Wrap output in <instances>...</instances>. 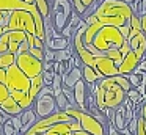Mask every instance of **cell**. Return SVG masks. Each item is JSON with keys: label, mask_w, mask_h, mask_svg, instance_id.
I'll return each mask as SVG.
<instances>
[{"label": "cell", "mask_w": 146, "mask_h": 135, "mask_svg": "<svg viewBox=\"0 0 146 135\" xmlns=\"http://www.w3.org/2000/svg\"><path fill=\"white\" fill-rule=\"evenodd\" d=\"M0 135H3V134H2V130H0Z\"/></svg>", "instance_id": "obj_42"}, {"label": "cell", "mask_w": 146, "mask_h": 135, "mask_svg": "<svg viewBox=\"0 0 146 135\" xmlns=\"http://www.w3.org/2000/svg\"><path fill=\"white\" fill-rule=\"evenodd\" d=\"M36 5V8H38L39 14L42 16V19H49V16H50V2L49 0H33Z\"/></svg>", "instance_id": "obj_19"}, {"label": "cell", "mask_w": 146, "mask_h": 135, "mask_svg": "<svg viewBox=\"0 0 146 135\" xmlns=\"http://www.w3.org/2000/svg\"><path fill=\"white\" fill-rule=\"evenodd\" d=\"M44 49L46 47H29V52L32 53L33 57H36L38 60L44 61Z\"/></svg>", "instance_id": "obj_28"}, {"label": "cell", "mask_w": 146, "mask_h": 135, "mask_svg": "<svg viewBox=\"0 0 146 135\" xmlns=\"http://www.w3.org/2000/svg\"><path fill=\"white\" fill-rule=\"evenodd\" d=\"M25 39H27V44L29 47H46V43L42 39H39L36 35L33 33H25Z\"/></svg>", "instance_id": "obj_22"}, {"label": "cell", "mask_w": 146, "mask_h": 135, "mask_svg": "<svg viewBox=\"0 0 146 135\" xmlns=\"http://www.w3.org/2000/svg\"><path fill=\"white\" fill-rule=\"evenodd\" d=\"M0 82L5 83V68H0Z\"/></svg>", "instance_id": "obj_38"}, {"label": "cell", "mask_w": 146, "mask_h": 135, "mask_svg": "<svg viewBox=\"0 0 146 135\" xmlns=\"http://www.w3.org/2000/svg\"><path fill=\"white\" fill-rule=\"evenodd\" d=\"M10 121H11V124H13V127L16 129V130L19 132V134H21V130H22V122H21V118H19V115L10 116Z\"/></svg>", "instance_id": "obj_29"}, {"label": "cell", "mask_w": 146, "mask_h": 135, "mask_svg": "<svg viewBox=\"0 0 146 135\" xmlns=\"http://www.w3.org/2000/svg\"><path fill=\"white\" fill-rule=\"evenodd\" d=\"M127 43H129L130 50L135 53V57L140 61V60L146 55V35L143 33V30H141L137 35H133V36L127 38Z\"/></svg>", "instance_id": "obj_9"}, {"label": "cell", "mask_w": 146, "mask_h": 135, "mask_svg": "<svg viewBox=\"0 0 146 135\" xmlns=\"http://www.w3.org/2000/svg\"><path fill=\"white\" fill-rule=\"evenodd\" d=\"M25 135H42V132H38V130H32V129H29V130L25 132Z\"/></svg>", "instance_id": "obj_37"}, {"label": "cell", "mask_w": 146, "mask_h": 135, "mask_svg": "<svg viewBox=\"0 0 146 135\" xmlns=\"http://www.w3.org/2000/svg\"><path fill=\"white\" fill-rule=\"evenodd\" d=\"M145 13H146V8H145Z\"/></svg>", "instance_id": "obj_43"}, {"label": "cell", "mask_w": 146, "mask_h": 135, "mask_svg": "<svg viewBox=\"0 0 146 135\" xmlns=\"http://www.w3.org/2000/svg\"><path fill=\"white\" fill-rule=\"evenodd\" d=\"M19 118H21V122H22V130H21V134H25L33 126V122L38 119V116H36L35 110H32V107H30V108H25L19 113Z\"/></svg>", "instance_id": "obj_15"}, {"label": "cell", "mask_w": 146, "mask_h": 135, "mask_svg": "<svg viewBox=\"0 0 146 135\" xmlns=\"http://www.w3.org/2000/svg\"><path fill=\"white\" fill-rule=\"evenodd\" d=\"M52 91H54V94L57 96L58 93H61V86H63V82H61V74H57V72H54V78H52Z\"/></svg>", "instance_id": "obj_24"}, {"label": "cell", "mask_w": 146, "mask_h": 135, "mask_svg": "<svg viewBox=\"0 0 146 135\" xmlns=\"http://www.w3.org/2000/svg\"><path fill=\"white\" fill-rule=\"evenodd\" d=\"M82 44L93 55V58H110L116 65L123 61L126 53L130 50L127 39L123 36L118 27L93 22L86 25L82 33ZM94 66V65H93Z\"/></svg>", "instance_id": "obj_1"}, {"label": "cell", "mask_w": 146, "mask_h": 135, "mask_svg": "<svg viewBox=\"0 0 146 135\" xmlns=\"http://www.w3.org/2000/svg\"><path fill=\"white\" fill-rule=\"evenodd\" d=\"M72 94H74L76 107L85 110L86 108V96H88V83L83 78H79L76 82V85L72 86Z\"/></svg>", "instance_id": "obj_10"}, {"label": "cell", "mask_w": 146, "mask_h": 135, "mask_svg": "<svg viewBox=\"0 0 146 135\" xmlns=\"http://www.w3.org/2000/svg\"><path fill=\"white\" fill-rule=\"evenodd\" d=\"M52 78H54V71H42V80H44V85H50Z\"/></svg>", "instance_id": "obj_32"}, {"label": "cell", "mask_w": 146, "mask_h": 135, "mask_svg": "<svg viewBox=\"0 0 146 135\" xmlns=\"http://www.w3.org/2000/svg\"><path fill=\"white\" fill-rule=\"evenodd\" d=\"M137 65H138V58L135 57V53H133L132 50H129V52L126 53V57L123 58V61L118 65V74L129 75L130 72L135 71Z\"/></svg>", "instance_id": "obj_12"}, {"label": "cell", "mask_w": 146, "mask_h": 135, "mask_svg": "<svg viewBox=\"0 0 146 135\" xmlns=\"http://www.w3.org/2000/svg\"><path fill=\"white\" fill-rule=\"evenodd\" d=\"M101 0H71L72 3V9L77 16H88L94 11L98 3Z\"/></svg>", "instance_id": "obj_11"}, {"label": "cell", "mask_w": 146, "mask_h": 135, "mask_svg": "<svg viewBox=\"0 0 146 135\" xmlns=\"http://www.w3.org/2000/svg\"><path fill=\"white\" fill-rule=\"evenodd\" d=\"M124 2H126V3H129V5H130V3L133 2V0H124Z\"/></svg>", "instance_id": "obj_41"}, {"label": "cell", "mask_w": 146, "mask_h": 135, "mask_svg": "<svg viewBox=\"0 0 146 135\" xmlns=\"http://www.w3.org/2000/svg\"><path fill=\"white\" fill-rule=\"evenodd\" d=\"M138 116H140V118H143V121L146 122V99L143 100V105L140 107V112H138Z\"/></svg>", "instance_id": "obj_34"}, {"label": "cell", "mask_w": 146, "mask_h": 135, "mask_svg": "<svg viewBox=\"0 0 146 135\" xmlns=\"http://www.w3.org/2000/svg\"><path fill=\"white\" fill-rule=\"evenodd\" d=\"M22 43H25V31L22 30H8V52L16 55L17 49Z\"/></svg>", "instance_id": "obj_13"}, {"label": "cell", "mask_w": 146, "mask_h": 135, "mask_svg": "<svg viewBox=\"0 0 146 135\" xmlns=\"http://www.w3.org/2000/svg\"><path fill=\"white\" fill-rule=\"evenodd\" d=\"M33 105H35V113L38 118H46L57 112L58 108L55 104V94L50 85H44L39 90V93L36 94L35 100H33Z\"/></svg>", "instance_id": "obj_6"}, {"label": "cell", "mask_w": 146, "mask_h": 135, "mask_svg": "<svg viewBox=\"0 0 146 135\" xmlns=\"http://www.w3.org/2000/svg\"><path fill=\"white\" fill-rule=\"evenodd\" d=\"M7 119H10V115H8V113H0V127L5 124Z\"/></svg>", "instance_id": "obj_36"}, {"label": "cell", "mask_w": 146, "mask_h": 135, "mask_svg": "<svg viewBox=\"0 0 146 135\" xmlns=\"http://www.w3.org/2000/svg\"><path fill=\"white\" fill-rule=\"evenodd\" d=\"M64 112L68 115H71L77 122L80 124L82 130L88 132L91 135H107V126L102 124L96 116H93L91 113H88L86 110H82L76 105H71L68 107Z\"/></svg>", "instance_id": "obj_4"}, {"label": "cell", "mask_w": 146, "mask_h": 135, "mask_svg": "<svg viewBox=\"0 0 146 135\" xmlns=\"http://www.w3.org/2000/svg\"><path fill=\"white\" fill-rule=\"evenodd\" d=\"M137 124H138V113L135 112V115L130 118V121L127 122V130H129V134L130 135H135V132H137Z\"/></svg>", "instance_id": "obj_27"}, {"label": "cell", "mask_w": 146, "mask_h": 135, "mask_svg": "<svg viewBox=\"0 0 146 135\" xmlns=\"http://www.w3.org/2000/svg\"><path fill=\"white\" fill-rule=\"evenodd\" d=\"M74 9H72V3L71 0H52V6H50V24L54 27V31L61 33L64 27L68 25L71 16H72Z\"/></svg>", "instance_id": "obj_5"}, {"label": "cell", "mask_w": 146, "mask_h": 135, "mask_svg": "<svg viewBox=\"0 0 146 135\" xmlns=\"http://www.w3.org/2000/svg\"><path fill=\"white\" fill-rule=\"evenodd\" d=\"M44 86V80H42V72L39 75H35V77L30 78V90H29V96L30 99L35 100L36 94L39 93V90Z\"/></svg>", "instance_id": "obj_18"}, {"label": "cell", "mask_w": 146, "mask_h": 135, "mask_svg": "<svg viewBox=\"0 0 146 135\" xmlns=\"http://www.w3.org/2000/svg\"><path fill=\"white\" fill-rule=\"evenodd\" d=\"M107 135H130V134H129V130H127V129H124V130L116 129L113 126V122L108 121L107 122Z\"/></svg>", "instance_id": "obj_26"}, {"label": "cell", "mask_w": 146, "mask_h": 135, "mask_svg": "<svg viewBox=\"0 0 146 135\" xmlns=\"http://www.w3.org/2000/svg\"><path fill=\"white\" fill-rule=\"evenodd\" d=\"M140 22H141V30H143V33L146 35V13L140 14Z\"/></svg>", "instance_id": "obj_35"}, {"label": "cell", "mask_w": 146, "mask_h": 135, "mask_svg": "<svg viewBox=\"0 0 146 135\" xmlns=\"http://www.w3.org/2000/svg\"><path fill=\"white\" fill-rule=\"evenodd\" d=\"M5 85H7L8 91H24V93H29L30 78L14 63V65L8 66L5 69Z\"/></svg>", "instance_id": "obj_7"}, {"label": "cell", "mask_w": 146, "mask_h": 135, "mask_svg": "<svg viewBox=\"0 0 146 135\" xmlns=\"http://www.w3.org/2000/svg\"><path fill=\"white\" fill-rule=\"evenodd\" d=\"M127 99L132 102L133 107H138L140 102H143V96H141V93H140L137 88H130V90L127 91Z\"/></svg>", "instance_id": "obj_21"}, {"label": "cell", "mask_w": 146, "mask_h": 135, "mask_svg": "<svg viewBox=\"0 0 146 135\" xmlns=\"http://www.w3.org/2000/svg\"><path fill=\"white\" fill-rule=\"evenodd\" d=\"M8 96H10V91H8L7 85H5V83H2V82H0V104L3 102V100L7 99Z\"/></svg>", "instance_id": "obj_31"}, {"label": "cell", "mask_w": 146, "mask_h": 135, "mask_svg": "<svg viewBox=\"0 0 146 135\" xmlns=\"http://www.w3.org/2000/svg\"><path fill=\"white\" fill-rule=\"evenodd\" d=\"M80 68H82V78L86 82V83H94V82L99 80V78H102L101 74H99L94 68H91V66L82 65Z\"/></svg>", "instance_id": "obj_17"}, {"label": "cell", "mask_w": 146, "mask_h": 135, "mask_svg": "<svg viewBox=\"0 0 146 135\" xmlns=\"http://www.w3.org/2000/svg\"><path fill=\"white\" fill-rule=\"evenodd\" d=\"M0 108L3 110L5 113H8L10 116H14V115H19L21 112H22V108H21V105L16 102V100L13 99L11 96H8L7 99L3 100V102L0 104Z\"/></svg>", "instance_id": "obj_16"}, {"label": "cell", "mask_w": 146, "mask_h": 135, "mask_svg": "<svg viewBox=\"0 0 146 135\" xmlns=\"http://www.w3.org/2000/svg\"><path fill=\"white\" fill-rule=\"evenodd\" d=\"M135 135H146V122L143 121V118H140V116H138V124H137Z\"/></svg>", "instance_id": "obj_30"}, {"label": "cell", "mask_w": 146, "mask_h": 135, "mask_svg": "<svg viewBox=\"0 0 146 135\" xmlns=\"http://www.w3.org/2000/svg\"><path fill=\"white\" fill-rule=\"evenodd\" d=\"M135 71H138V72H143V74H146V55H145V57H143V58L138 61V65H137Z\"/></svg>", "instance_id": "obj_33"}, {"label": "cell", "mask_w": 146, "mask_h": 135, "mask_svg": "<svg viewBox=\"0 0 146 135\" xmlns=\"http://www.w3.org/2000/svg\"><path fill=\"white\" fill-rule=\"evenodd\" d=\"M71 50L68 49H61V50H54V61H66L71 58Z\"/></svg>", "instance_id": "obj_23"}, {"label": "cell", "mask_w": 146, "mask_h": 135, "mask_svg": "<svg viewBox=\"0 0 146 135\" xmlns=\"http://www.w3.org/2000/svg\"><path fill=\"white\" fill-rule=\"evenodd\" d=\"M77 135H91V134H88L85 130H77Z\"/></svg>", "instance_id": "obj_39"}, {"label": "cell", "mask_w": 146, "mask_h": 135, "mask_svg": "<svg viewBox=\"0 0 146 135\" xmlns=\"http://www.w3.org/2000/svg\"><path fill=\"white\" fill-rule=\"evenodd\" d=\"M79 78H82V68H80L79 65L72 66L69 71L64 72V74L61 75L63 86H68V88H71V90H72V86L76 85V82L79 80Z\"/></svg>", "instance_id": "obj_14"}, {"label": "cell", "mask_w": 146, "mask_h": 135, "mask_svg": "<svg viewBox=\"0 0 146 135\" xmlns=\"http://www.w3.org/2000/svg\"><path fill=\"white\" fill-rule=\"evenodd\" d=\"M88 88L93 91L94 102L99 112L104 113L105 108H116L126 100L127 91L132 88L127 75H110L102 77L94 83H88Z\"/></svg>", "instance_id": "obj_2"}, {"label": "cell", "mask_w": 146, "mask_h": 135, "mask_svg": "<svg viewBox=\"0 0 146 135\" xmlns=\"http://www.w3.org/2000/svg\"><path fill=\"white\" fill-rule=\"evenodd\" d=\"M3 31H5V30H3V27H2V25H0V35L3 33Z\"/></svg>", "instance_id": "obj_40"}, {"label": "cell", "mask_w": 146, "mask_h": 135, "mask_svg": "<svg viewBox=\"0 0 146 135\" xmlns=\"http://www.w3.org/2000/svg\"><path fill=\"white\" fill-rule=\"evenodd\" d=\"M93 14L101 24L113 25L119 28L129 24L133 11L129 3H126L124 0H101L94 8Z\"/></svg>", "instance_id": "obj_3"}, {"label": "cell", "mask_w": 146, "mask_h": 135, "mask_svg": "<svg viewBox=\"0 0 146 135\" xmlns=\"http://www.w3.org/2000/svg\"><path fill=\"white\" fill-rule=\"evenodd\" d=\"M16 63V55L11 52H3L0 53V68H5L7 69L8 66L14 65Z\"/></svg>", "instance_id": "obj_20"}, {"label": "cell", "mask_w": 146, "mask_h": 135, "mask_svg": "<svg viewBox=\"0 0 146 135\" xmlns=\"http://www.w3.org/2000/svg\"><path fill=\"white\" fill-rule=\"evenodd\" d=\"M55 104H57V108L58 110H66L68 107H71L69 102H68V99H66V96L63 94V91L55 96Z\"/></svg>", "instance_id": "obj_25"}, {"label": "cell", "mask_w": 146, "mask_h": 135, "mask_svg": "<svg viewBox=\"0 0 146 135\" xmlns=\"http://www.w3.org/2000/svg\"><path fill=\"white\" fill-rule=\"evenodd\" d=\"M16 65L29 78L35 77V75H39L42 72V69H44L42 61L38 60L36 57H33L29 50H25V52H22V53H17L16 55Z\"/></svg>", "instance_id": "obj_8"}]
</instances>
